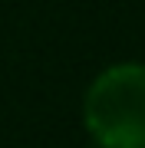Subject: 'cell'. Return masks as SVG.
Returning a JSON list of instances; mask_svg holds the SVG:
<instances>
[{
    "label": "cell",
    "instance_id": "cell-1",
    "mask_svg": "<svg viewBox=\"0 0 145 148\" xmlns=\"http://www.w3.org/2000/svg\"><path fill=\"white\" fill-rule=\"evenodd\" d=\"M82 122L99 148H145V63H115L92 79Z\"/></svg>",
    "mask_w": 145,
    "mask_h": 148
}]
</instances>
